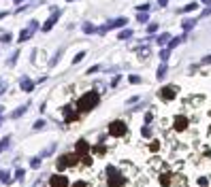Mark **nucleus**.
<instances>
[{"label": "nucleus", "instance_id": "3", "mask_svg": "<svg viewBox=\"0 0 211 187\" xmlns=\"http://www.w3.org/2000/svg\"><path fill=\"white\" fill-rule=\"evenodd\" d=\"M126 130H128V126L124 121H111V123H109V134H111V136H124Z\"/></svg>", "mask_w": 211, "mask_h": 187}, {"label": "nucleus", "instance_id": "8", "mask_svg": "<svg viewBox=\"0 0 211 187\" xmlns=\"http://www.w3.org/2000/svg\"><path fill=\"white\" fill-rule=\"evenodd\" d=\"M186 128H188V117L177 115V117H175V130H177V132H181V130H186Z\"/></svg>", "mask_w": 211, "mask_h": 187}, {"label": "nucleus", "instance_id": "33", "mask_svg": "<svg viewBox=\"0 0 211 187\" xmlns=\"http://www.w3.org/2000/svg\"><path fill=\"white\" fill-rule=\"evenodd\" d=\"M83 57H85L83 51H81V53H77V55H75V64H79V60H83Z\"/></svg>", "mask_w": 211, "mask_h": 187}, {"label": "nucleus", "instance_id": "1", "mask_svg": "<svg viewBox=\"0 0 211 187\" xmlns=\"http://www.w3.org/2000/svg\"><path fill=\"white\" fill-rule=\"evenodd\" d=\"M100 102V96L96 92H87V94H83L81 98H79V102H77V111L79 113H87L90 108H94L96 104Z\"/></svg>", "mask_w": 211, "mask_h": 187}, {"label": "nucleus", "instance_id": "9", "mask_svg": "<svg viewBox=\"0 0 211 187\" xmlns=\"http://www.w3.org/2000/svg\"><path fill=\"white\" fill-rule=\"evenodd\" d=\"M158 96H160L162 100H173V98H175V90H173V87H162Z\"/></svg>", "mask_w": 211, "mask_h": 187}, {"label": "nucleus", "instance_id": "25", "mask_svg": "<svg viewBox=\"0 0 211 187\" xmlns=\"http://www.w3.org/2000/svg\"><path fill=\"white\" fill-rule=\"evenodd\" d=\"M158 149H160V142H158V140H154V142L149 145V151H154V153H156Z\"/></svg>", "mask_w": 211, "mask_h": 187}, {"label": "nucleus", "instance_id": "38", "mask_svg": "<svg viewBox=\"0 0 211 187\" xmlns=\"http://www.w3.org/2000/svg\"><path fill=\"white\" fill-rule=\"evenodd\" d=\"M139 11H147V13H149V4H141V6H139Z\"/></svg>", "mask_w": 211, "mask_h": 187}, {"label": "nucleus", "instance_id": "12", "mask_svg": "<svg viewBox=\"0 0 211 187\" xmlns=\"http://www.w3.org/2000/svg\"><path fill=\"white\" fill-rule=\"evenodd\" d=\"M0 181H2L4 185H11V181H13V179H11V174H9L6 170H0Z\"/></svg>", "mask_w": 211, "mask_h": 187}, {"label": "nucleus", "instance_id": "11", "mask_svg": "<svg viewBox=\"0 0 211 187\" xmlns=\"http://www.w3.org/2000/svg\"><path fill=\"white\" fill-rule=\"evenodd\" d=\"M21 90H24V92H32V90H34V81L21 79Z\"/></svg>", "mask_w": 211, "mask_h": 187}, {"label": "nucleus", "instance_id": "47", "mask_svg": "<svg viewBox=\"0 0 211 187\" xmlns=\"http://www.w3.org/2000/svg\"><path fill=\"white\" fill-rule=\"evenodd\" d=\"M0 123H2V119H0Z\"/></svg>", "mask_w": 211, "mask_h": 187}, {"label": "nucleus", "instance_id": "41", "mask_svg": "<svg viewBox=\"0 0 211 187\" xmlns=\"http://www.w3.org/2000/svg\"><path fill=\"white\" fill-rule=\"evenodd\" d=\"M73 187H87V185H85L83 181H77V183H75V185H73Z\"/></svg>", "mask_w": 211, "mask_h": 187}, {"label": "nucleus", "instance_id": "42", "mask_svg": "<svg viewBox=\"0 0 211 187\" xmlns=\"http://www.w3.org/2000/svg\"><path fill=\"white\" fill-rule=\"evenodd\" d=\"M211 62V55H207V57H203V64H209Z\"/></svg>", "mask_w": 211, "mask_h": 187}, {"label": "nucleus", "instance_id": "14", "mask_svg": "<svg viewBox=\"0 0 211 187\" xmlns=\"http://www.w3.org/2000/svg\"><path fill=\"white\" fill-rule=\"evenodd\" d=\"M167 70H169V68H167V64H160V68H158V79H160V81H164Z\"/></svg>", "mask_w": 211, "mask_h": 187}, {"label": "nucleus", "instance_id": "30", "mask_svg": "<svg viewBox=\"0 0 211 187\" xmlns=\"http://www.w3.org/2000/svg\"><path fill=\"white\" fill-rule=\"evenodd\" d=\"M77 117H79V115H77V113H68V115H66V121H75V119H77Z\"/></svg>", "mask_w": 211, "mask_h": 187}, {"label": "nucleus", "instance_id": "24", "mask_svg": "<svg viewBox=\"0 0 211 187\" xmlns=\"http://www.w3.org/2000/svg\"><path fill=\"white\" fill-rule=\"evenodd\" d=\"M30 166H32V168H39V166H41V157H32V160H30Z\"/></svg>", "mask_w": 211, "mask_h": 187}, {"label": "nucleus", "instance_id": "17", "mask_svg": "<svg viewBox=\"0 0 211 187\" xmlns=\"http://www.w3.org/2000/svg\"><path fill=\"white\" fill-rule=\"evenodd\" d=\"M136 19H139V21H141V24H145V21H147V19H149V13H147V11H141V13H139V15H136Z\"/></svg>", "mask_w": 211, "mask_h": 187}, {"label": "nucleus", "instance_id": "23", "mask_svg": "<svg viewBox=\"0 0 211 187\" xmlns=\"http://www.w3.org/2000/svg\"><path fill=\"white\" fill-rule=\"evenodd\" d=\"M181 28H183V30H192V28H194V21H192V19H188V21H183V24H181Z\"/></svg>", "mask_w": 211, "mask_h": 187}, {"label": "nucleus", "instance_id": "5", "mask_svg": "<svg viewBox=\"0 0 211 187\" xmlns=\"http://www.w3.org/2000/svg\"><path fill=\"white\" fill-rule=\"evenodd\" d=\"M49 185L51 187H68V179H66L64 174H53V177L49 179Z\"/></svg>", "mask_w": 211, "mask_h": 187}, {"label": "nucleus", "instance_id": "20", "mask_svg": "<svg viewBox=\"0 0 211 187\" xmlns=\"http://www.w3.org/2000/svg\"><path fill=\"white\" fill-rule=\"evenodd\" d=\"M158 43H160V45H164V43H171V36L167 34V32H164V34H160V36H158Z\"/></svg>", "mask_w": 211, "mask_h": 187}, {"label": "nucleus", "instance_id": "40", "mask_svg": "<svg viewBox=\"0 0 211 187\" xmlns=\"http://www.w3.org/2000/svg\"><path fill=\"white\" fill-rule=\"evenodd\" d=\"M152 119H154V117H152V113H145V123H149Z\"/></svg>", "mask_w": 211, "mask_h": 187}, {"label": "nucleus", "instance_id": "26", "mask_svg": "<svg viewBox=\"0 0 211 187\" xmlns=\"http://www.w3.org/2000/svg\"><path fill=\"white\" fill-rule=\"evenodd\" d=\"M92 151H94V153H98V155H102V153H105V147H102V145H98V147H92Z\"/></svg>", "mask_w": 211, "mask_h": 187}, {"label": "nucleus", "instance_id": "28", "mask_svg": "<svg viewBox=\"0 0 211 187\" xmlns=\"http://www.w3.org/2000/svg\"><path fill=\"white\" fill-rule=\"evenodd\" d=\"M194 9H196V4H188V6L181 9V13H190V11H194Z\"/></svg>", "mask_w": 211, "mask_h": 187}, {"label": "nucleus", "instance_id": "16", "mask_svg": "<svg viewBox=\"0 0 211 187\" xmlns=\"http://www.w3.org/2000/svg\"><path fill=\"white\" fill-rule=\"evenodd\" d=\"M9 145H11V136H4V138L0 140V153H2V151H4Z\"/></svg>", "mask_w": 211, "mask_h": 187}, {"label": "nucleus", "instance_id": "6", "mask_svg": "<svg viewBox=\"0 0 211 187\" xmlns=\"http://www.w3.org/2000/svg\"><path fill=\"white\" fill-rule=\"evenodd\" d=\"M75 151H77V155H79V157H87L85 153L90 151V145H87V142H85L83 138H81V140H77V145H75Z\"/></svg>", "mask_w": 211, "mask_h": 187}, {"label": "nucleus", "instance_id": "44", "mask_svg": "<svg viewBox=\"0 0 211 187\" xmlns=\"http://www.w3.org/2000/svg\"><path fill=\"white\" fill-rule=\"evenodd\" d=\"M203 2H205V4H209V2H211V0H203Z\"/></svg>", "mask_w": 211, "mask_h": 187}, {"label": "nucleus", "instance_id": "35", "mask_svg": "<svg viewBox=\"0 0 211 187\" xmlns=\"http://www.w3.org/2000/svg\"><path fill=\"white\" fill-rule=\"evenodd\" d=\"M43 126H45V121H43V119H39V121L34 123V130H39V128H43Z\"/></svg>", "mask_w": 211, "mask_h": 187}, {"label": "nucleus", "instance_id": "29", "mask_svg": "<svg viewBox=\"0 0 211 187\" xmlns=\"http://www.w3.org/2000/svg\"><path fill=\"white\" fill-rule=\"evenodd\" d=\"M128 81H130V83H141V77H136V75H130V77H128Z\"/></svg>", "mask_w": 211, "mask_h": 187}, {"label": "nucleus", "instance_id": "7", "mask_svg": "<svg viewBox=\"0 0 211 187\" xmlns=\"http://www.w3.org/2000/svg\"><path fill=\"white\" fill-rule=\"evenodd\" d=\"M58 17H60V11H58V9H53V15H51V17L43 24V30H45V32H47V30H51V26L58 21Z\"/></svg>", "mask_w": 211, "mask_h": 187}, {"label": "nucleus", "instance_id": "36", "mask_svg": "<svg viewBox=\"0 0 211 187\" xmlns=\"http://www.w3.org/2000/svg\"><path fill=\"white\" fill-rule=\"evenodd\" d=\"M0 41H2V43H9V41H11V34H2V38H0Z\"/></svg>", "mask_w": 211, "mask_h": 187}, {"label": "nucleus", "instance_id": "37", "mask_svg": "<svg viewBox=\"0 0 211 187\" xmlns=\"http://www.w3.org/2000/svg\"><path fill=\"white\" fill-rule=\"evenodd\" d=\"M4 90H6V81H2V79H0V94L4 92Z\"/></svg>", "mask_w": 211, "mask_h": 187}, {"label": "nucleus", "instance_id": "18", "mask_svg": "<svg viewBox=\"0 0 211 187\" xmlns=\"http://www.w3.org/2000/svg\"><path fill=\"white\" fill-rule=\"evenodd\" d=\"M160 183H162V185H171V174L169 172H167V174H164V172L160 174Z\"/></svg>", "mask_w": 211, "mask_h": 187}, {"label": "nucleus", "instance_id": "22", "mask_svg": "<svg viewBox=\"0 0 211 187\" xmlns=\"http://www.w3.org/2000/svg\"><path fill=\"white\" fill-rule=\"evenodd\" d=\"M169 55H171V49H169V47L160 51V57H162V62H167V60H169Z\"/></svg>", "mask_w": 211, "mask_h": 187}, {"label": "nucleus", "instance_id": "27", "mask_svg": "<svg viewBox=\"0 0 211 187\" xmlns=\"http://www.w3.org/2000/svg\"><path fill=\"white\" fill-rule=\"evenodd\" d=\"M128 36H132V30H124V32H120V38H122V41L128 38Z\"/></svg>", "mask_w": 211, "mask_h": 187}, {"label": "nucleus", "instance_id": "21", "mask_svg": "<svg viewBox=\"0 0 211 187\" xmlns=\"http://www.w3.org/2000/svg\"><path fill=\"white\" fill-rule=\"evenodd\" d=\"M83 32H85V34H94V32H96V28H94L92 24H83Z\"/></svg>", "mask_w": 211, "mask_h": 187}, {"label": "nucleus", "instance_id": "39", "mask_svg": "<svg viewBox=\"0 0 211 187\" xmlns=\"http://www.w3.org/2000/svg\"><path fill=\"white\" fill-rule=\"evenodd\" d=\"M15 60H17V53H13V55L9 57V64H15Z\"/></svg>", "mask_w": 211, "mask_h": 187}, {"label": "nucleus", "instance_id": "45", "mask_svg": "<svg viewBox=\"0 0 211 187\" xmlns=\"http://www.w3.org/2000/svg\"><path fill=\"white\" fill-rule=\"evenodd\" d=\"M15 2H24V0H15Z\"/></svg>", "mask_w": 211, "mask_h": 187}, {"label": "nucleus", "instance_id": "4", "mask_svg": "<svg viewBox=\"0 0 211 187\" xmlns=\"http://www.w3.org/2000/svg\"><path fill=\"white\" fill-rule=\"evenodd\" d=\"M77 155H62V157H58V170H64L66 166H73V164H77Z\"/></svg>", "mask_w": 211, "mask_h": 187}, {"label": "nucleus", "instance_id": "46", "mask_svg": "<svg viewBox=\"0 0 211 187\" xmlns=\"http://www.w3.org/2000/svg\"><path fill=\"white\" fill-rule=\"evenodd\" d=\"M0 113H2V106H0Z\"/></svg>", "mask_w": 211, "mask_h": 187}, {"label": "nucleus", "instance_id": "43", "mask_svg": "<svg viewBox=\"0 0 211 187\" xmlns=\"http://www.w3.org/2000/svg\"><path fill=\"white\" fill-rule=\"evenodd\" d=\"M158 2H160L162 6H167V2H169V0H158Z\"/></svg>", "mask_w": 211, "mask_h": 187}, {"label": "nucleus", "instance_id": "10", "mask_svg": "<svg viewBox=\"0 0 211 187\" xmlns=\"http://www.w3.org/2000/svg\"><path fill=\"white\" fill-rule=\"evenodd\" d=\"M28 106H30V102H28V104H21V106H19L17 111H13V115H11V117H13V119H17V117H21V115H24V113L28 111Z\"/></svg>", "mask_w": 211, "mask_h": 187}, {"label": "nucleus", "instance_id": "2", "mask_svg": "<svg viewBox=\"0 0 211 187\" xmlns=\"http://www.w3.org/2000/svg\"><path fill=\"white\" fill-rule=\"evenodd\" d=\"M107 183H109V187H124V183H126V179L120 174V170L115 168V166H107Z\"/></svg>", "mask_w": 211, "mask_h": 187}, {"label": "nucleus", "instance_id": "19", "mask_svg": "<svg viewBox=\"0 0 211 187\" xmlns=\"http://www.w3.org/2000/svg\"><path fill=\"white\" fill-rule=\"evenodd\" d=\"M30 36H32V30H30V28H28V30H24V32H21V36H19V41H21V43H24V41H28V38H30Z\"/></svg>", "mask_w": 211, "mask_h": 187}, {"label": "nucleus", "instance_id": "13", "mask_svg": "<svg viewBox=\"0 0 211 187\" xmlns=\"http://www.w3.org/2000/svg\"><path fill=\"white\" fill-rule=\"evenodd\" d=\"M183 43V36H175V38H171V43H169V49H175L177 45H181Z\"/></svg>", "mask_w": 211, "mask_h": 187}, {"label": "nucleus", "instance_id": "15", "mask_svg": "<svg viewBox=\"0 0 211 187\" xmlns=\"http://www.w3.org/2000/svg\"><path fill=\"white\" fill-rule=\"evenodd\" d=\"M124 24H126V19H124V17H120V19H115V21L107 24V28H117V26H124Z\"/></svg>", "mask_w": 211, "mask_h": 187}, {"label": "nucleus", "instance_id": "32", "mask_svg": "<svg viewBox=\"0 0 211 187\" xmlns=\"http://www.w3.org/2000/svg\"><path fill=\"white\" fill-rule=\"evenodd\" d=\"M143 136H145V138H149V136H152V130H149V128H147V126H145V128H143Z\"/></svg>", "mask_w": 211, "mask_h": 187}, {"label": "nucleus", "instance_id": "34", "mask_svg": "<svg viewBox=\"0 0 211 187\" xmlns=\"http://www.w3.org/2000/svg\"><path fill=\"white\" fill-rule=\"evenodd\" d=\"M156 30H158L156 24H149V26H147V32H156Z\"/></svg>", "mask_w": 211, "mask_h": 187}, {"label": "nucleus", "instance_id": "31", "mask_svg": "<svg viewBox=\"0 0 211 187\" xmlns=\"http://www.w3.org/2000/svg\"><path fill=\"white\" fill-rule=\"evenodd\" d=\"M24 174H26V172H24V170H21V168H19V170H17V172H15V179H17V181H21V179H24Z\"/></svg>", "mask_w": 211, "mask_h": 187}]
</instances>
